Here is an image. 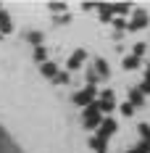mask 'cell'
Here are the masks:
<instances>
[{"instance_id": "cell-16", "label": "cell", "mask_w": 150, "mask_h": 153, "mask_svg": "<svg viewBox=\"0 0 150 153\" xmlns=\"http://www.w3.org/2000/svg\"><path fill=\"white\" fill-rule=\"evenodd\" d=\"M140 135H142V143H148V145H150V127H148V124H140Z\"/></svg>"}, {"instance_id": "cell-9", "label": "cell", "mask_w": 150, "mask_h": 153, "mask_svg": "<svg viewBox=\"0 0 150 153\" xmlns=\"http://www.w3.org/2000/svg\"><path fill=\"white\" fill-rule=\"evenodd\" d=\"M42 76L55 79V76H58V66H55V63H42Z\"/></svg>"}, {"instance_id": "cell-11", "label": "cell", "mask_w": 150, "mask_h": 153, "mask_svg": "<svg viewBox=\"0 0 150 153\" xmlns=\"http://www.w3.org/2000/svg\"><path fill=\"white\" fill-rule=\"evenodd\" d=\"M0 32H3V34H8V32H11V19H8L5 11H0Z\"/></svg>"}, {"instance_id": "cell-18", "label": "cell", "mask_w": 150, "mask_h": 153, "mask_svg": "<svg viewBox=\"0 0 150 153\" xmlns=\"http://www.w3.org/2000/svg\"><path fill=\"white\" fill-rule=\"evenodd\" d=\"M55 82H58V85H66V82H69V74H66V71H58Z\"/></svg>"}, {"instance_id": "cell-6", "label": "cell", "mask_w": 150, "mask_h": 153, "mask_svg": "<svg viewBox=\"0 0 150 153\" xmlns=\"http://www.w3.org/2000/svg\"><path fill=\"white\" fill-rule=\"evenodd\" d=\"M84 58H87V53H84V50H74V56L69 58V69H79Z\"/></svg>"}, {"instance_id": "cell-17", "label": "cell", "mask_w": 150, "mask_h": 153, "mask_svg": "<svg viewBox=\"0 0 150 153\" xmlns=\"http://www.w3.org/2000/svg\"><path fill=\"white\" fill-rule=\"evenodd\" d=\"M142 53H145V42H137V45H134V50H132V56H137V58H140Z\"/></svg>"}, {"instance_id": "cell-20", "label": "cell", "mask_w": 150, "mask_h": 153, "mask_svg": "<svg viewBox=\"0 0 150 153\" xmlns=\"http://www.w3.org/2000/svg\"><path fill=\"white\" fill-rule=\"evenodd\" d=\"M47 8H50V11H66V5H63V3H50Z\"/></svg>"}, {"instance_id": "cell-1", "label": "cell", "mask_w": 150, "mask_h": 153, "mask_svg": "<svg viewBox=\"0 0 150 153\" xmlns=\"http://www.w3.org/2000/svg\"><path fill=\"white\" fill-rule=\"evenodd\" d=\"M82 119H84V127H87V129H100V124H103V111L98 108V103H92V106L84 108Z\"/></svg>"}, {"instance_id": "cell-5", "label": "cell", "mask_w": 150, "mask_h": 153, "mask_svg": "<svg viewBox=\"0 0 150 153\" xmlns=\"http://www.w3.org/2000/svg\"><path fill=\"white\" fill-rule=\"evenodd\" d=\"M116 132V122L113 119H103V124H100V129H98V135L103 140H108V135H113Z\"/></svg>"}, {"instance_id": "cell-7", "label": "cell", "mask_w": 150, "mask_h": 153, "mask_svg": "<svg viewBox=\"0 0 150 153\" xmlns=\"http://www.w3.org/2000/svg\"><path fill=\"white\" fill-rule=\"evenodd\" d=\"M92 69H95V74L100 76V79H105V76H108V66H105V61H103V58H95Z\"/></svg>"}, {"instance_id": "cell-13", "label": "cell", "mask_w": 150, "mask_h": 153, "mask_svg": "<svg viewBox=\"0 0 150 153\" xmlns=\"http://www.w3.org/2000/svg\"><path fill=\"white\" fill-rule=\"evenodd\" d=\"M27 40H29L34 48H40V45H42V32H29V34H27Z\"/></svg>"}, {"instance_id": "cell-8", "label": "cell", "mask_w": 150, "mask_h": 153, "mask_svg": "<svg viewBox=\"0 0 150 153\" xmlns=\"http://www.w3.org/2000/svg\"><path fill=\"white\" fill-rule=\"evenodd\" d=\"M90 148H92L95 153H105V148H108V145H105V140L100 137V135H95V137L90 140Z\"/></svg>"}, {"instance_id": "cell-3", "label": "cell", "mask_w": 150, "mask_h": 153, "mask_svg": "<svg viewBox=\"0 0 150 153\" xmlns=\"http://www.w3.org/2000/svg\"><path fill=\"white\" fill-rule=\"evenodd\" d=\"M98 98H100V100H98V108H100L103 114L105 111H113V106H116V95H113V90H103Z\"/></svg>"}, {"instance_id": "cell-2", "label": "cell", "mask_w": 150, "mask_h": 153, "mask_svg": "<svg viewBox=\"0 0 150 153\" xmlns=\"http://www.w3.org/2000/svg\"><path fill=\"white\" fill-rule=\"evenodd\" d=\"M95 98H98V90H95V87H92V85H87V87H84V90H79L74 95V103L76 106H92V103H95Z\"/></svg>"}, {"instance_id": "cell-15", "label": "cell", "mask_w": 150, "mask_h": 153, "mask_svg": "<svg viewBox=\"0 0 150 153\" xmlns=\"http://www.w3.org/2000/svg\"><path fill=\"white\" fill-rule=\"evenodd\" d=\"M45 58H47V50L42 45L40 48H34V61H40V63H45Z\"/></svg>"}, {"instance_id": "cell-10", "label": "cell", "mask_w": 150, "mask_h": 153, "mask_svg": "<svg viewBox=\"0 0 150 153\" xmlns=\"http://www.w3.org/2000/svg\"><path fill=\"white\" fill-rule=\"evenodd\" d=\"M142 100H145V98H142V90H140V87H132V90H129V103H132V106H142Z\"/></svg>"}, {"instance_id": "cell-12", "label": "cell", "mask_w": 150, "mask_h": 153, "mask_svg": "<svg viewBox=\"0 0 150 153\" xmlns=\"http://www.w3.org/2000/svg\"><path fill=\"white\" fill-rule=\"evenodd\" d=\"M98 8H100V19L103 21H111L113 19V5H98Z\"/></svg>"}, {"instance_id": "cell-19", "label": "cell", "mask_w": 150, "mask_h": 153, "mask_svg": "<svg viewBox=\"0 0 150 153\" xmlns=\"http://www.w3.org/2000/svg\"><path fill=\"white\" fill-rule=\"evenodd\" d=\"M132 111H134V106H132V103H126V106H121V114H124V116H132Z\"/></svg>"}, {"instance_id": "cell-4", "label": "cell", "mask_w": 150, "mask_h": 153, "mask_svg": "<svg viewBox=\"0 0 150 153\" xmlns=\"http://www.w3.org/2000/svg\"><path fill=\"white\" fill-rule=\"evenodd\" d=\"M145 24H148V13L145 11H134L132 21H129V29H142Z\"/></svg>"}, {"instance_id": "cell-14", "label": "cell", "mask_w": 150, "mask_h": 153, "mask_svg": "<svg viewBox=\"0 0 150 153\" xmlns=\"http://www.w3.org/2000/svg\"><path fill=\"white\" fill-rule=\"evenodd\" d=\"M137 66H140V58L137 56H126L124 58V69H137Z\"/></svg>"}]
</instances>
